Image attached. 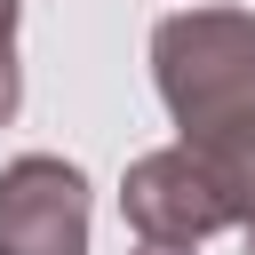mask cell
Wrapping results in <instances>:
<instances>
[{
    "instance_id": "3957f363",
    "label": "cell",
    "mask_w": 255,
    "mask_h": 255,
    "mask_svg": "<svg viewBox=\"0 0 255 255\" xmlns=\"http://www.w3.org/2000/svg\"><path fill=\"white\" fill-rule=\"evenodd\" d=\"M0 255H88V183L64 159H16L0 175Z\"/></svg>"
},
{
    "instance_id": "7a4b0ae2",
    "label": "cell",
    "mask_w": 255,
    "mask_h": 255,
    "mask_svg": "<svg viewBox=\"0 0 255 255\" xmlns=\"http://www.w3.org/2000/svg\"><path fill=\"white\" fill-rule=\"evenodd\" d=\"M128 223L151 247H191V239H207L215 223H239V215H231V191L215 183V167L191 143H175V151H151V159L128 167Z\"/></svg>"
},
{
    "instance_id": "6da1fadb",
    "label": "cell",
    "mask_w": 255,
    "mask_h": 255,
    "mask_svg": "<svg viewBox=\"0 0 255 255\" xmlns=\"http://www.w3.org/2000/svg\"><path fill=\"white\" fill-rule=\"evenodd\" d=\"M151 64H159L167 112L183 120V143L255 120V24H247L239 8L167 16L159 40H151Z\"/></svg>"
},
{
    "instance_id": "5b68a950",
    "label": "cell",
    "mask_w": 255,
    "mask_h": 255,
    "mask_svg": "<svg viewBox=\"0 0 255 255\" xmlns=\"http://www.w3.org/2000/svg\"><path fill=\"white\" fill-rule=\"evenodd\" d=\"M247 255H255V215H247Z\"/></svg>"
},
{
    "instance_id": "277c9868",
    "label": "cell",
    "mask_w": 255,
    "mask_h": 255,
    "mask_svg": "<svg viewBox=\"0 0 255 255\" xmlns=\"http://www.w3.org/2000/svg\"><path fill=\"white\" fill-rule=\"evenodd\" d=\"M16 112V0H0V120Z\"/></svg>"
},
{
    "instance_id": "8992f818",
    "label": "cell",
    "mask_w": 255,
    "mask_h": 255,
    "mask_svg": "<svg viewBox=\"0 0 255 255\" xmlns=\"http://www.w3.org/2000/svg\"><path fill=\"white\" fill-rule=\"evenodd\" d=\"M143 255H183V247H143Z\"/></svg>"
}]
</instances>
